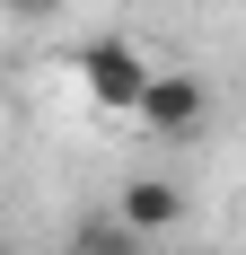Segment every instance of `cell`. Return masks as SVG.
I'll return each mask as SVG.
<instances>
[{
    "label": "cell",
    "mask_w": 246,
    "mask_h": 255,
    "mask_svg": "<svg viewBox=\"0 0 246 255\" xmlns=\"http://www.w3.org/2000/svg\"><path fill=\"white\" fill-rule=\"evenodd\" d=\"M149 53L132 44V35H97V44H79V88H88V106H106V115H141L149 97Z\"/></svg>",
    "instance_id": "obj_1"
},
{
    "label": "cell",
    "mask_w": 246,
    "mask_h": 255,
    "mask_svg": "<svg viewBox=\"0 0 246 255\" xmlns=\"http://www.w3.org/2000/svg\"><path fill=\"white\" fill-rule=\"evenodd\" d=\"M132 124L158 132V141H202V132H211V79L202 71H158Z\"/></svg>",
    "instance_id": "obj_2"
},
{
    "label": "cell",
    "mask_w": 246,
    "mask_h": 255,
    "mask_svg": "<svg viewBox=\"0 0 246 255\" xmlns=\"http://www.w3.org/2000/svg\"><path fill=\"white\" fill-rule=\"evenodd\" d=\"M115 220L141 238V247H158V238H176L185 220H194V203H185L176 176H123L115 185Z\"/></svg>",
    "instance_id": "obj_3"
},
{
    "label": "cell",
    "mask_w": 246,
    "mask_h": 255,
    "mask_svg": "<svg viewBox=\"0 0 246 255\" xmlns=\"http://www.w3.org/2000/svg\"><path fill=\"white\" fill-rule=\"evenodd\" d=\"M71 255H158V247H141V238H132L115 211H106V220H88V229L71 238Z\"/></svg>",
    "instance_id": "obj_4"
},
{
    "label": "cell",
    "mask_w": 246,
    "mask_h": 255,
    "mask_svg": "<svg viewBox=\"0 0 246 255\" xmlns=\"http://www.w3.org/2000/svg\"><path fill=\"white\" fill-rule=\"evenodd\" d=\"M0 18H18V26H53V18H62V0H0Z\"/></svg>",
    "instance_id": "obj_5"
},
{
    "label": "cell",
    "mask_w": 246,
    "mask_h": 255,
    "mask_svg": "<svg viewBox=\"0 0 246 255\" xmlns=\"http://www.w3.org/2000/svg\"><path fill=\"white\" fill-rule=\"evenodd\" d=\"M0 255H18V247H9V238H0Z\"/></svg>",
    "instance_id": "obj_6"
}]
</instances>
